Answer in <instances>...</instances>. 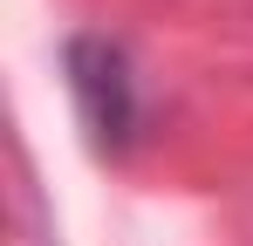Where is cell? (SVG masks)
<instances>
[{
    "mask_svg": "<svg viewBox=\"0 0 253 246\" xmlns=\"http://www.w3.org/2000/svg\"><path fill=\"white\" fill-rule=\"evenodd\" d=\"M62 76L76 96V117H83L89 144L124 158L144 130V89H137V62L117 35H69L62 41Z\"/></svg>",
    "mask_w": 253,
    "mask_h": 246,
    "instance_id": "cell-1",
    "label": "cell"
}]
</instances>
